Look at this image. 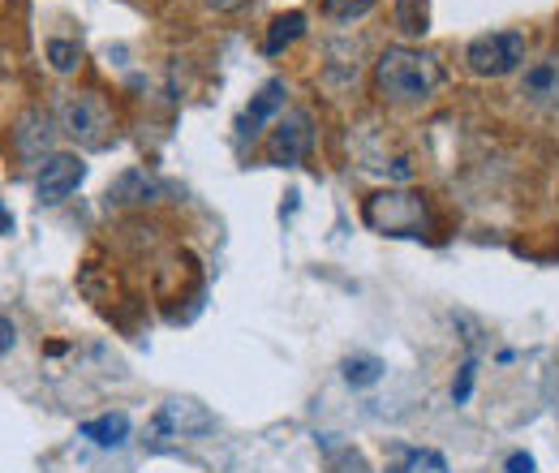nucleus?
I'll return each instance as SVG.
<instances>
[{"mask_svg": "<svg viewBox=\"0 0 559 473\" xmlns=\"http://www.w3.org/2000/svg\"><path fill=\"white\" fill-rule=\"evenodd\" d=\"M439 82H443L439 61L418 48H388L374 66V86L392 104H421L439 91Z\"/></svg>", "mask_w": 559, "mask_h": 473, "instance_id": "obj_1", "label": "nucleus"}, {"mask_svg": "<svg viewBox=\"0 0 559 473\" xmlns=\"http://www.w3.org/2000/svg\"><path fill=\"white\" fill-rule=\"evenodd\" d=\"M361 220L374 233H388V237H421L426 224H430L421 194H409V190H383V194L366 199Z\"/></svg>", "mask_w": 559, "mask_h": 473, "instance_id": "obj_2", "label": "nucleus"}, {"mask_svg": "<svg viewBox=\"0 0 559 473\" xmlns=\"http://www.w3.org/2000/svg\"><path fill=\"white\" fill-rule=\"evenodd\" d=\"M465 61L478 78H503L525 61V35L521 31H495V35H478L465 48Z\"/></svg>", "mask_w": 559, "mask_h": 473, "instance_id": "obj_3", "label": "nucleus"}, {"mask_svg": "<svg viewBox=\"0 0 559 473\" xmlns=\"http://www.w3.org/2000/svg\"><path fill=\"white\" fill-rule=\"evenodd\" d=\"M61 130L82 146H104L112 134V108L99 95H70L61 104Z\"/></svg>", "mask_w": 559, "mask_h": 473, "instance_id": "obj_4", "label": "nucleus"}, {"mask_svg": "<svg viewBox=\"0 0 559 473\" xmlns=\"http://www.w3.org/2000/svg\"><path fill=\"white\" fill-rule=\"evenodd\" d=\"M314 146V130H310V113H288L280 117L272 138H267V159L272 164H301Z\"/></svg>", "mask_w": 559, "mask_h": 473, "instance_id": "obj_5", "label": "nucleus"}, {"mask_svg": "<svg viewBox=\"0 0 559 473\" xmlns=\"http://www.w3.org/2000/svg\"><path fill=\"white\" fill-rule=\"evenodd\" d=\"M82 177H86V164L70 151H57L44 159V168L35 177V194H39V203H61L82 186Z\"/></svg>", "mask_w": 559, "mask_h": 473, "instance_id": "obj_6", "label": "nucleus"}, {"mask_svg": "<svg viewBox=\"0 0 559 473\" xmlns=\"http://www.w3.org/2000/svg\"><path fill=\"white\" fill-rule=\"evenodd\" d=\"M516 95L525 104L543 108V113H559V52H551V57H543V61H534V66L525 69L521 82H516Z\"/></svg>", "mask_w": 559, "mask_h": 473, "instance_id": "obj_7", "label": "nucleus"}, {"mask_svg": "<svg viewBox=\"0 0 559 473\" xmlns=\"http://www.w3.org/2000/svg\"><path fill=\"white\" fill-rule=\"evenodd\" d=\"M52 117L44 113V108H31V113H22L17 117V126H13V146H17V155H26V159H44L48 151H52Z\"/></svg>", "mask_w": 559, "mask_h": 473, "instance_id": "obj_8", "label": "nucleus"}, {"mask_svg": "<svg viewBox=\"0 0 559 473\" xmlns=\"http://www.w3.org/2000/svg\"><path fill=\"white\" fill-rule=\"evenodd\" d=\"M211 426H215V417L199 401H190V397H173L168 405L159 409V430H173L181 439L186 435H207Z\"/></svg>", "mask_w": 559, "mask_h": 473, "instance_id": "obj_9", "label": "nucleus"}, {"mask_svg": "<svg viewBox=\"0 0 559 473\" xmlns=\"http://www.w3.org/2000/svg\"><path fill=\"white\" fill-rule=\"evenodd\" d=\"M155 194H159V186H155L142 168L121 173V177L108 186V203H117V206H142V203H151Z\"/></svg>", "mask_w": 559, "mask_h": 473, "instance_id": "obj_10", "label": "nucleus"}, {"mask_svg": "<svg viewBox=\"0 0 559 473\" xmlns=\"http://www.w3.org/2000/svg\"><path fill=\"white\" fill-rule=\"evenodd\" d=\"M82 439H91L95 448H121L130 439V417L126 413H104V417H91L78 426Z\"/></svg>", "mask_w": 559, "mask_h": 473, "instance_id": "obj_11", "label": "nucleus"}, {"mask_svg": "<svg viewBox=\"0 0 559 473\" xmlns=\"http://www.w3.org/2000/svg\"><path fill=\"white\" fill-rule=\"evenodd\" d=\"M284 95H288V91H284V82H280V78H272V82H267V86H263V91L250 99V108H246V117H241L246 134H254L263 121H272V117H276L280 108H284Z\"/></svg>", "mask_w": 559, "mask_h": 473, "instance_id": "obj_12", "label": "nucleus"}, {"mask_svg": "<svg viewBox=\"0 0 559 473\" xmlns=\"http://www.w3.org/2000/svg\"><path fill=\"white\" fill-rule=\"evenodd\" d=\"M306 35V13H297V9H288V13H280L276 22L267 26V57H276V52H284L288 44H297Z\"/></svg>", "mask_w": 559, "mask_h": 473, "instance_id": "obj_13", "label": "nucleus"}, {"mask_svg": "<svg viewBox=\"0 0 559 473\" xmlns=\"http://www.w3.org/2000/svg\"><path fill=\"white\" fill-rule=\"evenodd\" d=\"M345 383L353 388H370V383H379L383 379V362L379 357H345Z\"/></svg>", "mask_w": 559, "mask_h": 473, "instance_id": "obj_14", "label": "nucleus"}, {"mask_svg": "<svg viewBox=\"0 0 559 473\" xmlns=\"http://www.w3.org/2000/svg\"><path fill=\"white\" fill-rule=\"evenodd\" d=\"M396 26L405 35H426V0H396Z\"/></svg>", "mask_w": 559, "mask_h": 473, "instance_id": "obj_15", "label": "nucleus"}, {"mask_svg": "<svg viewBox=\"0 0 559 473\" xmlns=\"http://www.w3.org/2000/svg\"><path fill=\"white\" fill-rule=\"evenodd\" d=\"M48 61H52V69L57 73H73L78 69V61H82V48L78 44H70V39H48Z\"/></svg>", "mask_w": 559, "mask_h": 473, "instance_id": "obj_16", "label": "nucleus"}, {"mask_svg": "<svg viewBox=\"0 0 559 473\" xmlns=\"http://www.w3.org/2000/svg\"><path fill=\"white\" fill-rule=\"evenodd\" d=\"M323 9H328V17L349 22V17H361L366 9H374V0H323Z\"/></svg>", "mask_w": 559, "mask_h": 473, "instance_id": "obj_17", "label": "nucleus"}, {"mask_svg": "<svg viewBox=\"0 0 559 473\" xmlns=\"http://www.w3.org/2000/svg\"><path fill=\"white\" fill-rule=\"evenodd\" d=\"M469 392H474V362H465V366H461V375H456V383H452V401H456V405H465V401H469Z\"/></svg>", "mask_w": 559, "mask_h": 473, "instance_id": "obj_18", "label": "nucleus"}, {"mask_svg": "<svg viewBox=\"0 0 559 473\" xmlns=\"http://www.w3.org/2000/svg\"><path fill=\"white\" fill-rule=\"evenodd\" d=\"M13 344H17V328H13V319L0 315V353H9Z\"/></svg>", "mask_w": 559, "mask_h": 473, "instance_id": "obj_19", "label": "nucleus"}, {"mask_svg": "<svg viewBox=\"0 0 559 473\" xmlns=\"http://www.w3.org/2000/svg\"><path fill=\"white\" fill-rule=\"evenodd\" d=\"M508 473H534V457L530 452H512L508 457Z\"/></svg>", "mask_w": 559, "mask_h": 473, "instance_id": "obj_20", "label": "nucleus"}, {"mask_svg": "<svg viewBox=\"0 0 559 473\" xmlns=\"http://www.w3.org/2000/svg\"><path fill=\"white\" fill-rule=\"evenodd\" d=\"M203 4H207V9H215V13H237L246 0H203Z\"/></svg>", "mask_w": 559, "mask_h": 473, "instance_id": "obj_21", "label": "nucleus"}, {"mask_svg": "<svg viewBox=\"0 0 559 473\" xmlns=\"http://www.w3.org/2000/svg\"><path fill=\"white\" fill-rule=\"evenodd\" d=\"M9 228H13V220H9V211L0 206V233H9Z\"/></svg>", "mask_w": 559, "mask_h": 473, "instance_id": "obj_22", "label": "nucleus"}]
</instances>
